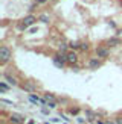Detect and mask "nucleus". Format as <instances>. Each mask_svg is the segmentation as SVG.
<instances>
[{
    "mask_svg": "<svg viewBox=\"0 0 122 124\" xmlns=\"http://www.w3.org/2000/svg\"><path fill=\"white\" fill-rule=\"evenodd\" d=\"M79 110H81V109H79V108H75V109H70V114H72V115H78V114H79Z\"/></svg>",
    "mask_w": 122,
    "mask_h": 124,
    "instance_id": "f3484780",
    "label": "nucleus"
},
{
    "mask_svg": "<svg viewBox=\"0 0 122 124\" xmlns=\"http://www.w3.org/2000/svg\"><path fill=\"white\" fill-rule=\"evenodd\" d=\"M37 5H38V3H37V2H34V5H30V8H29V11H34Z\"/></svg>",
    "mask_w": 122,
    "mask_h": 124,
    "instance_id": "aec40b11",
    "label": "nucleus"
},
{
    "mask_svg": "<svg viewBox=\"0 0 122 124\" xmlns=\"http://www.w3.org/2000/svg\"><path fill=\"white\" fill-rule=\"evenodd\" d=\"M9 121H11L12 124H23V123H24V118H23L21 115H18V114H11Z\"/></svg>",
    "mask_w": 122,
    "mask_h": 124,
    "instance_id": "0eeeda50",
    "label": "nucleus"
},
{
    "mask_svg": "<svg viewBox=\"0 0 122 124\" xmlns=\"http://www.w3.org/2000/svg\"><path fill=\"white\" fill-rule=\"evenodd\" d=\"M52 62H53V65L57 67V68H63L67 64V53L66 52H58L52 58Z\"/></svg>",
    "mask_w": 122,
    "mask_h": 124,
    "instance_id": "f257e3e1",
    "label": "nucleus"
},
{
    "mask_svg": "<svg viewBox=\"0 0 122 124\" xmlns=\"http://www.w3.org/2000/svg\"><path fill=\"white\" fill-rule=\"evenodd\" d=\"M69 47L72 48V50H78V48H81V42H78V41H70V42H69Z\"/></svg>",
    "mask_w": 122,
    "mask_h": 124,
    "instance_id": "f8f14e48",
    "label": "nucleus"
},
{
    "mask_svg": "<svg viewBox=\"0 0 122 124\" xmlns=\"http://www.w3.org/2000/svg\"><path fill=\"white\" fill-rule=\"evenodd\" d=\"M11 58H12V53L9 50V47H6V46L0 47V62H2V64H6V62H9Z\"/></svg>",
    "mask_w": 122,
    "mask_h": 124,
    "instance_id": "7ed1b4c3",
    "label": "nucleus"
},
{
    "mask_svg": "<svg viewBox=\"0 0 122 124\" xmlns=\"http://www.w3.org/2000/svg\"><path fill=\"white\" fill-rule=\"evenodd\" d=\"M38 20H40L41 23H49V15L43 14V15H40V18H38Z\"/></svg>",
    "mask_w": 122,
    "mask_h": 124,
    "instance_id": "2eb2a0df",
    "label": "nucleus"
},
{
    "mask_svg": "<svg viewBox=\"0 0 122 124\" xmlns=\"http://www.w3.org/2000/svg\"><path fill=\"white\" fill-rule=\"evenodd\" d=\"M96 56L99 59H107L110 56V48L108 46H99L96 48Z\"/></svg>",
    "mask_w": 122,
    "mask_h": 124,
    "instance_id": "20e7f679",
    "label": "nucleus"
},
{
    "mask_svg": "<svg viewBox=\"0 0 122 124\" xmlns=\"http://www.w3.org/2000/svg\"><path fill=\"white\" fill-rule=\"evenodd\" d=\"M21 88H23L24 91H28V92H35V91H37V85H35L34 82H24V83L21 85Z\"/></svg>",
    "mask_w": 122,
    "mask_h": 124,
    "instance_id": "6e6552de",
    "label": "nucleus"
},
{
    "mask_svg": "<svg viewBox=\"0 0 122 124\" xmlns=\"http://www.w3.org/2000/svg\"><path fill=\"white\" fill-rule=\"evenodd\" d=\"M96 124H105V123H102V121H96Z\"/></svg>",
    "mask_w": 122,
    "mask_h": 124,
    "instance_id": "4be33fe9",
    "label": "nucleus"
},
{
    "mask_svg": "<svg viewBox=\"0 0 122 124\" xmlns=\"http://www.w3.org/2000/svg\"><path fill=\"white\" fill-rule=\"evenodd\" d=\"M29 124H34V121H30V123H29Z\"/></svg>",
    "mask_w": 122,
    "mask_h": 124,
    "instance_id": "5701e85b",
    "label": "nucleus"
},
{
    "mask_svg": "<svg viewBox=\"0 0 122 124\" xmlns=\"http://www.w3.org/2000/svg\"><path fill=\"white\" fill-rule=\"evenodd\" d=\"M5 80H6V82H8L11 86H17V85H18L17 79H15V77H12V76H9V74H6V76H5Z\"/></svg>",
    "mask_w": 122,
    "mask_h": 124,
    "instance_id": "9d476101",
    "label": "nucleus"
},
{
    "mask_svg": "<svg viewBox=\"0 0 122 124\" xmlns=\"http://www.w3.org/2000/svg\"><path fill=\"white\" fill-rule=\"evenodd\" d=\"M46 106H49V109H55L57 108V100H52V101H47Z\"/></svg>",
    "mask_w": 122,
    "mask_h": 124,
    "instance_id": "4468645a",
    "label": "nucleus"
},
{
    "mask_svg": "<svg viewBox=\"0 0 122 124\" xmlns=\"http://www.w3.org/2000/svg\"><path fill=\"white\" fill-rule=\"evenodd\" d=\"M85 116H87V120H89V121H92V123H96V121H95V118H96V114L93 112V110L87 109V110H85Z\"/></svg>",
    "mask_w": 122,
    "mask_h": 124,
    "instance_id": "9b49d317",
    "label": "nucleus"
},
{
    "mask_svg": "<svg viewBox=\"0 0 122 124\" xmlns=\"http://www.w3.org/2000/svg\"><path fill=\"white\" fill-rule=\"evenodd\" d=\"M116 124H122V118H116Z\"/></svg>",
    "mask_w": 122,
    "mask_h": 124,
    "instance_id": "412c9836",
    "label": "nucleus"
},
{
    "mask_svg": "<svg viewBox=\"0 0 122 124\" xmlns=\"http://www.w3.org/2000/svg\"><path fill=\"white\" fill-rule=\"evenodd\" d=\"M35 2L38 3V5H44V3H47V2H49V0H35Z\"/></svg>",
    "mask_w": 122,
    "mask_h": 124,
    "instance_id": "6ab92c4d",
    "label": "nucleus"
},
{
    "mask_svg": "<svg viewBox=\"0 0 122 124\" xmlns=\"http://www.w3.org/2000/svg\"><path fill=\"white\" fill-rule=\"evenodd\" d=\"M44 98L47 101H52V100H55V97H53V94H49V92H46L44 94Z\"/></svg>",
    "mask_w": 122,
    "mask_h": 124,
    "instance_id": "dca6fc26",
    "label": "nucleus"
},
{
    "mask_svg": "<svg viewBox=\"0 0 122 124\" xmlns=\"http://www.w3.org/2000/svg\"><path fill=\"white\" fill-rule=\"evenodd\" d=\"M76 62H78V54H76V52H67V64L73 67Z\"/></svg>",
    "mask_w": 122,
    "mask_h": 124,
    "instance_id": "423d86ee",
    "label": "nucleus"
},
{
    "mask_svg": "<svg viewBox=\"0 0 122 124\" xmlns=\"http://www.w3.org/2000/svg\"><path fill=\"white\" fill-rule=\"evenodd\" d=\"M121 42H122L121 38H110V39H107L105 44H107L108 47H116V46H119Z\"/></svg>",
    "mask_w": 122,
    "mask_h": 124,
    "instance_id": "1a4fd4ad",
    "label": "nucleus"
},
{
    "mask_svg": "<svg viewBox=\"0 0 122 124\" xmlns=\"http://www.w3.org/2000/svg\"><path fill=\"white\" fill-rule=\"evenodd\" d=\"M35 21H37V17L32 15V14H29V15H26L20 23H18V29H20V30H26L29 26L35 24Z\"/></svg>",
    "mask_w": 122,
    "mask_h": 124,
    "instance_id": "f03ea898",
    "label": "nucleus"
},
{
    "mask_svg": "<svg viewBox=\"0 0 122 124\" xmlns=\"http://www.w3.org/2000/svg\"><path fill=\"white\" fill-rule=\"evenodd\" d=\"M87 65H89L90 70H98V68H99V67L102 65V61L96 56V58H92V59L89 61V64H87Z\"/></svg>",
    "mask_w": 122,
    "mask_h": 124,
    "instance_id": "39448f33",
    "label": "nucleus"
},
{
    "mask_svg": "<svg viewBox=\"0 0 122 124\" xmlns=\"http://www.w3.org/2000/svg\"><path fill=\"white\" fill-rule=\"evenodd\" d=\"M81 50H89V44H87V42H81Z\"/></svg>",
    "mask_w": 122,
    "mask_h": 124,
    "instance_id": "a211bd4d",
    "label": "nucleus"
},
{
    "mask_svg": "<svg viewBox=\"0 0 122 124\" xmlns=\"http://www.w3.org/2000/svg\"><path fill=\"white\" fill-rule=\"evenodd\" d=\"M8 89H9V85H8V83H6V82H0V91H2V92H6Z\"/></svg>",
    "mask_w": 122,
    "mask_h": 124,
    "instance_id": "ddd939ff",
    "label": "nucleus"
}]
</instances>
